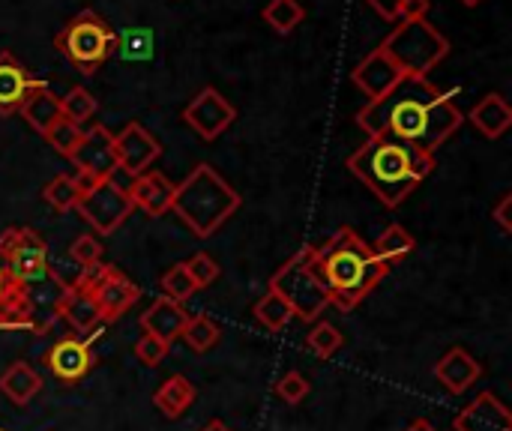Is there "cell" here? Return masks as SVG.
<instances>
[{
    "label": "cell",
    "instance_id": "1",
    "mask_svg": "<svg viewBox=\"0 0 512 431\" xmlns=\"http://www.w3.org/2000/svg\"><path fill=\"white\" fill-rule=\"evenodd\" d=\"M462 120L450 93H441L420 75H405L393 90L357 111V126L369 132V138H393L426 153H435Z\"/></svg>",
    "mask_w": 512,
    "mask_h": 431
},
{
    "label": "cell",
    "instance_id": "2",
    "mask_svg": "<svg viewBox=\"0 0 512 431\" xmlns=\"http://www.w3.org/2000/svg\"><path fill=\"white\" fill-rule=\"evenodd\" d=\"M348 168L378 195L381 204L399 207L435 171V153L393 138H369L348 156Z\"/></svg>",
    "mask_w": 512,
    "mask_h": 431
},
{
    "label": "cell",
    "instance_id": "3",
    "mask_svg": "<svg viewBox=\"0 0 512 431\" xmlns=\"http://www.w3.org/2000/svg\"><path fill=\"white\" fill-rule=\"evenodd\" d=\"M315 264L330 294V306L342 312H354L387 276V267L354 228H339L333 240L315 252Z\"/></svg>",
    "mask_w": 512,
    "mask_h": 431
},
{
    "label": "cell",
    "instance_id": "4",
    "mask_svg": "<svg viewBox=\"0 0 512 431\" xmlns=\"http://www.w3.org/2000/svg\"><path fill=\"white\" fill-rule=\"evenodd\" d=\"M171 210L192 234L210 237L240 210V195L213 165L201 162L180 186H174Z\"/></svg>",
    "mask_w": 512,
    "mask_h": 431
},
{
    "label": "cell",
    "instance_id": "5",
    "mask_svg": "<svg viewBox=\"0 0 512 431\" xmlns=\"http://www.w3.org/2000/svg\"><path fill=\"white\" fill-rule=\"evenodd\" d=\"M318 246H303L297 255H291L270 279V291L282 294L285 303L294 309V318L300 321H318L330 309V294L321 282L318 264H315Z\"/></svg>",
    "mask_w": 512,
    "mask_h": 431
},
{
    "label": "cell",
    "instance_id": "6",
    "mask_svg": "<svg viewBox=\"0 0 512 431\" xmlns=\"http://www.w3.org/2000/svg\"><path fill=\"white\" fill-rule=\"evenodd\" d=\"M381 51L405 75L426 78L450 54V39L435 24H429V18L396 21L393 33L381 42Z\"/></svg>",
    "mask_w": 512,
    "mask_h": 431
},
{
    "label": "cell",
    "instance_id": "7",
    "mask_svg": "<svg viewBox=\"0 0 512 431\" xmlns=\"http://www.w3.org/2000/svg\"><path fill=\"white\" fill-rule=\"evenodd\" d=\"M117 33L105 18H99L93 9H84L66 27L54 36V48L84 75H96V69L114 54Z\"/></svg>",
    "mask_w": 512,
    "mask_h": 431
},
{
    "label": "cell",
    "instance_id": "8",
    "mask_svg": "<svg viewBox=\"0 0 512 431\" xmlns=\"http://www.w3.org/2000/svg\"><path fill=\"white\" fill-rule=\"evenodd\" d=\"M0 258L6 261V273L24 288L51 276L48 246L33 228H9L0 234Z\"/></svg>",
    "mask_w": 512,
    "mask_h": 431
},
{
    "label": "cell",
    "instance_id": "9",
    "mask_svg": "<svg viewBox=\"0 0 512 431\" xmlns=\"http://www.w3.org/2000/svg\"><path fill=\"white\" fill-rule=\"evenodd\" d=\"M78 282H84L90 288L102 324H114L117 318H123L141 297V288L111 264H93V267L81 270Z\"/></svg>",
    "mask_w": 512,
    "mask_h": 431
},
{
    "label": "cell",
    "instance_id": "10",
    "mask_svg": "<svg viewBox=\"0 0 512 431\" xmlns=\"http://www.w3.org/2000/svg\"><path fill=\"white\" fill-rule=\"evenodd\" d=\"M99 234H114L126 219L129 213L135 210L129 192H123L120 186H114L111 180H102L96 183L87 195L78 198V207H75Z\"/></svg>",
    "mask_w": 512,
    "mask_h": 431
},
{
    "label": "cell",
    "instance_id": "11",
    "mask_svg": "<svg viewBox=\"0 0 512 431\" xmlns=\"http://www.w3.org/2000/svg\"><path fill=\"white\" fill-rule=\"evenodd\" d=\"M183 120L192 132H198L204 141H216L234 120H237V108L216 90V87H204L195 93V99L183 108Z\"/></svg>",
    "mask_w": 512,
    "mask_h": 431
},
{
    "label": "cell",
    "instance_id": "12",
    "mask_svg": "<svg viewBox=\"0 0 512 431\" xmlns=\"http://www.w3.org/2000/svg\"><path fill=\"white\" fill-rule=\"evenodd\" d=\"M114 156L117 168L126 171L129 177H138L153 168V162L162 156V144L135 120H129L117 135H114Z\"/></svg>",
    "mask_w": 512,
    "mask_h": 431
},
{
    "label": "cell",
    "instance_id": "13",
    "mask_svg": "<svg viewBox=\"0 0 512 431\" xmlns=\"http://www.w3.org/2000/svg\"><path fill=\"white\" fill-rule=\"evenodd\" d=\"M69 162L75 165V171H90L99 180H108L111 171L117 168V156H114V132L105 129L102 123L90 126L81 135V144L75 147V153L69 156Z\"/></svg>",
    "mask_w": 512,
    "mask_h": 431
},
{
    "label": "cell",
    "instance_id": "14",
    "mask_svg": "<svg viewBox=\"0 0 512 431\" xmlns=\"http://www.w3.org/2000/svg\"><path fill=\"white\" fill-rule=\"evenodd\" d=\"M45 363H48L51 375H54L60 384H78L81 378L90 375V369H93V363H96V354L90 351V342H87V339L69 336V339H60V342L48 351Z\"/></svg>",
    "mask_w": 512,
    "mask_h": 431
},
{
    "label": "cell",
    "instance_id": "15",
    "mask_svg": "<svg viewBox=\"0 0 512 431\" xmlns=\"http://www.w3.org/2000/svg\"><path fill=\"white\" fill-rule=\"evenodd\" d=\"M456 431H512L510 408L495 393H480L453 420Z\"/></svg>",
    "mask_w": 512,
    "mask_h": 431
},
{
    "label": "cell",
    "instance_id": "16",
    "mask_svg": "<svg viewBox=\"0 0 512 431\" xmlns=\"http://www.w3.org/2000/svg\"><path fill=\"white\" fill-rule=\"evenodd\" d=\"M402 78H405V72L381 48H375L369 57H363L357 63V69L351 72V81L366 93L369 102L378 99V96H384L387 90H393Z\"/></svg>",
    "mask_w": 512,
    "mask_h": 431
},
{
    "label": "cell",
    "instance_id": "17",
    "mask_svg": "<svg viewBox=\"0 0 512 431\" xmlns=\"http://www.w3.org/2000/svg\"><path fill=\"white\" fill-rule=\"evenodd\" d=\"M483 375V366L465 351V348H450L438 363H435V378L438 384L453 393V396H465Z\"/></svg>",
    "mask_w": 512,
    "mask_h": 431
},
{
    "label": "cell",
    "instance_id": "18",
    "mask_svg": "<svg viewBox=\"0 0 512 431\" xmlns=\"http://www.w3.org/2000/svg\"><path fill=\"white\" fill-rule=\"evenodd\" d=\"M57 315H60L75 333H81V336L93 333V330L102 324L99 309H96V300H93V294H90V288H87L84 282H75V285H69V288L60 294V300H57Z\"/></svg>",
    "mask_w": 512,
    "mask_h": 431
},
{
    "label": "cell",
    "instance_id": "19",
    "mask_svg": "<svg viewBox=\"0 0 512 431\" xmlns=\"http://www.w3.org/2000/svg\"><path fill=\"white\" fill-rule=\"evenodd\" d=\"M129 198L138 210H144L147 216H165L171 210L174 201V183L162 174V171H144L135 177Z\"/></svg>",
    "mask_w": 512,
    "mask_h": 431
},
{
    "label": "cell",
    "instance_id": "20",
    "mask_svg": "<svg viewBox=\"0 0 512 431\" xmlns=\"http://www.w3.org/2000/svg\"><path fill=\"white\" fill-rule=\"evenodd\" d=\"M189 321V312L183 309V303H174L168 297H159L144 315H141V330L147 336L162 339L165 345H171L174 339L183 336V327Z\"/></svg>",
    "mask_w": 512,
    "mask_h": 431
},
{
    "label": "cell",
    "instance_id": "21",
    "mask_svg": "<svg viewBox=\"0 0 512 431\" xmlns=\"http://www.w3.org/2000/svg\"><path fill=\"white\" fill-rule=\"evenodd\" d=\"M33 84H36V78L27 75V69L18 63V57L9 51H0V114L3 117L18 114V108Z\"/></svg>",
    "mask_w": 512,
    "mask_h": 431
},
{
    "label": "cell",
    "instance_id": "22",
    "mask_svg": "<svg viewBox=\"0 0 512 431\" xmlns=\"http://www.w3.org/2000/svg\"><path fill=\"white\" fill-rule=\"evenodd\" d=\"M18 114L27 120V126H30L33 132L45 135V132L60 120V96H54V90H51L45 81H36V84L27 90V96H24Z\"/></svg>",
    "mask_w": 512,
    "mask_h": 431
},
{
    "label": "cell",
    "instance_id": "23",
    "mask_svg": "<svg viewBox=\"0 0 512 431\" xmlns=\"http://www.w3.org/2000/svg\"><path fill=\"white\" fill-rule=\"evenodd\" d=\"M468 120H471L489 141H498V138L512 126L510 102H507L501 93H489V96H483V99L471 108Z\"/></svg>",
    "mask_w": 512,
    "mask_h": 431
},
{
    "label": "cell",
    "instance_id": "24",
    "mask_svg": "<svg viewBox=\"0 0 512 431\" xmlns=\"http://www.w3.org/2000/svg\"><path fill=\"white\" fill-rule=\"evenodd\" d=\"M39 390H42V378L27 363H15L0 375V393L18 408L30 405L39 396Z\"/></svg>",
    "mask_w": 512,
    "mask_h": 431
},
{
    "label": "cell",
    "instance_id": "25",
    "mask_svg": "<svg viewBox=\"0 0 512 431\" xmlns=\"http://www.w3.org/2000/svg\"><path fill=\"white\" fill-rule=\"evenodd\" d=\"M153 402H156V408H159L168 420H177V417H183L186 408L195 402V387H192L183 375H174V378H168V381L156 390Z\"/></svg>",
    "mask_w": 512,
    "mask_h": 431
},
{
    "label": "cell",
    "instance_id": "26",
    "mask_svg": "<svg viewBox=\"0 0 512 431\" xmlns=\"http://www.w3.org/2000/svg\"><path fill=\"white\" fill-rule=\"evenodd\" d=\"M414 237L402 228V225H390V228H384V234L378 237V243L372 246V252H375V258L390 270L393 264H399V261H405L411 252H414Z\"/></svg>",
    "mask_w": 512,
    "mask_h": 431
},
{
    "label": "cell",
    "instance_id": "27",
    "mask_svg": "<svg viewBox=\"0 0 512 431\" xmlns=\"http://www.w3.org/2000/svg\"><path fill=\"white\" fill-rule=\"evenodd\" d=\"M153 48H156V36H153L150 27H126V30L117 33V45H114V51L129 63L150 60Z\"/></svg>",
    "mask_w": 512,
    "mask_h": 431
},
{
    "label": "cell",
    "instance_id": "28",
    "mask_svg": "<svg viewBox=\"0 0 512 431\" xmlns=\"http://www.w3.org/2000/svg\"><path fill=\"white\" fill-rule=\"evenodd\" d=\"M255 318L267 327V330H273V333H279V330H285L288 324H291V318H294V309L285 303V297L282 294H276V291H267L258 303H255Z\"/></svg>",
    "mask_w": 512,
    "mask_h": 431
},
{
    "label": "cell",
    "instance_id": "29",
    "mask_svg": "<svg viewBox=\"0 0 512 431\" xmlns=\"http://www.w3.org/2000/svg\"><path fill=\"white\" fill-rule=\"evenodd\" d=\"M219 336H222V330H219V324H216L213 318H207V315H195V318H192V315H189V321H186L180 339H186V345H189L192 351L204 354V351H210V348L219 342Z\"/></svg>",
    "mask_w": 512,
    "mask_h": 431
},
{
    "label": "cell",
    "instance_id": "30",
    "mask_svg": "<svg viewBox=\"0 0 512 431\" xmlns=\"http://www.w3.org/2000/svg\"><path fill=\"white\" fill-rule=\"evenodd\" d=\"M264 21L276 30V33H291L297 24H303L306 18V9L297 3V0H270L264 6Z\"/></svg>",
    "mask_w": 512,
    "mask_h": 431
},
{
    "label": "cell",
    "instance_id": "31",
    "mask_svg": "<svg viewBox=\"0 0 512 431\" xmlns=\"http://www.w3.org/2000/svg\"><path fill=\"white\" fill-rule=\"evenodd\" d=\"M96 114V99L90 90L84 87H72L66 96H60V117L72 120L75 126H81L84 120H90Z\"/></svg>",
    "mask_w": 512,
    "mask_h": 431
},
{
    "label": "cell",
    "instance_id": "32",
    "mask_svg": "<svg viewBox=\"0 0 512 431\" xmlns=\"http://www.w3.org/2000/svg\"><path fill=\"white\" fill-rule=\"evenodd\" d=\"M81 135H84V129H81V126H75L72 120L60 117V120H57V123L42 135V138H45V141L60 153V156H66V159H69V156L75 153V147L81 144Z\"/></svg>",
    "mask_w": 512,
    "mask_h": 431
},
{
    "label": "cell",
    "instance_id": "33",
    "mask_svg": "<svg viewBox=\"0 0 512 431\" xmlns=\"http://www.w3.org/2000/svg\"><path fill=\"white\" fill-rule=\"evenodd\" d=\"M42 195H45V201H48L54 210H60V213L75 210V207H78V198H81L69 174H57V177L42 189Z\"/></svg>",
    "mask_w": 512,
    "mask_h": 431
},
{
    "label": "cell",
    "instance_id": "34",
    "mask_svg": "<svg viewBox=\"0 0 512 431\" xmlns=\"http://www.w3.org/2000/svg\"><path fill=\"white\" fill-rule=\"evenodd\" d=\"M342 342H345V336H342L330 321L315 324V327H312V333L306 336L309 351H312V354H318L321 360H330V357L342 348Z\"/></svg>",
    "mask_w": 512,
    "mask_h": 431
},
{
    "label": "cell",
    "instance_id": "35",
    "mask_svg": "<svg viewBox=\"0 0 512 431\" xmlns=\"http://www.w3.org/2000/svg\"><path fill=\"white\" fill-rule=\"evenodd\" d=\"M159 288H162V294L168 297V300H174V303H186L198 288L192 285V279H189V273H186V264H177V267H171L165 276H162V282H159Z\"/></svg>",
    "mask_w": 512,
    "mask_h": 431
},
{
    "label": "cell",
    "instance_id": "36",
    "mask_svg": "<svg viewBox=\"0 0 512 431\" xmlns=\"http://www.w3.org/2000/svg\"><path fill=\"white\" fill-rule=\"evenodd\" d=\"M183 264H186V273H189V279H192L195 288H210V285L219 279V264H216L207 252L192 255V258L183 261Z\"/></svg>",
    "mask_w": 512,
    "mask_h": 431
},
{
    "label": "cell",
    "instance_id": "37",
    "mask_svg": "<svg viewBox=\"0 0 512 431\" xmlns=\"http://www.w3.org/2000/svg\"><path fill=\"white\" fill-rule=\"evenodd\" d=\"M69 258H72L81 270H87V267L99 264V258H102V243H99L93 234H81V237H75V240H72V246H69Z\"/></svg>",
    "mask_w": 512,
    "mask_h": 431
},
{
    "label": "cell",
    "instance_id": "38",
    "mask_svg": "<svg viewBox=\"0 0 512 431\" xmlns=\"http://www.w3.org/2000/svg\"><path fill=\"white\" fill-rule=\"evenodd\" d=\"M276 396L285 402V405H300L306 396H309V381L300 375V372H288L279 378L276 384Z\"/></svg>",
    "mask_w": 512,
    "mask_h": 431
},
{
    "label": "cell",
    "instance_id": "39",
    "mask_svg": "<svg viewBox=\"0 0 512 431\" xmlns=\"http://www.w3.org/2000/svg\"><path fill=\"white\" fill-rule=\"evenodd\" d=\"M168 348H171V345H165L162 339L144 333V336L135 342V357H138L147 369H156V366L168 357Z\"/></svg>",
    "mask_w": 512,
    "mask_h": 431
},
{
    "label": "cell",
    "instance_id": "40",
    "mask_svg": "<svg viewBox=\"0 0 512 431\" xmlns=\"http://www.w3.org/2000/svg\"><path fill=\"white\" fill-rule=\"evenodd\" d=\"M18 297H30L27 288L21 282H15L6 270H0V303L3 300H18Z\"/></svg>",
    "mask_w": 512,
    "mask_h": 431
},
{
    "label": "cell",
    "instance_id": "41",
    "mask_svg": "<svg viewBox=\"0 0 512 431\" xmlns=\"http://www.w3.org/2000/svg\"><path fill=\"white\" fill-rule=\"evenodd\" d=\"M492 216H495V222L501 225V231H504V234H512V195L510 192H507V195L498 201V207H495V213H492Z\"/></svg>",
    "mask_w": 512,
    "mask_h": 431
},
{
    "label": "cell",
    "instance_id": "42",
    "mask_svg": "<svg viewBox=\"0 0 512 431\" xmlns=\"http://www.w3.org/2000/svg\"><path fill=\"white\" fill-rule=\"evenodd\" d=\"M429 15V0H405L399 9V21H414Z\"/></svg>",
    "mask_w": 512,
    "mask_h": 431
},
{
    "label": "cell",
    "instance_id": "43",
    "mask_svg": "<svg viewBox=\"0 0 512 431\" xmlns=\"http://www.w3.org/2000/svg\"><path fill=\"white\" fill-rule=\"evenodd\" d=\"M381 18H387V21H399V9H402V3L405 0H366Z\"/></svg>",
    "mask_w": 512,
    "mask_h": 431
},
{
    "label": "cell",
    "instance_id": "44",
    "mask_svg": "<svg viewBox=\"0 0 512 431\" xmlns=\"http://www.w3.org/2000/svg\"><path fill=\"white\" fill-rule=\"evenodd\" d=\"M72 183H75V189H78V195H87L96 183H102L99 177H93L90 171H75V177H72Z\"/></svg>",
    "mask_w": 512,
    "mask_h": 431
},
{
    "label": "cell",
    "instance_id": "45",
    "mask_svg": "<svg viewBox=\"0 0 512 431\" xmlns=\"http://www.w3.org/2000/svg\"><path fill=\"white\" fill-rule=\"evenodd\" d=\"M405 431H438V429H435L429 420H414V423H411Z\"/></svg>",
    "mask_w": 512,
    "mask_h": 431
},
{
    "label": "cell",
    "instance_id": "46",
    "mask_svg": "<svg viewBox=\"0 0 512 431\" xmlns=\"http://www.w3.org/2000/svg\"><path fill=\"white\" fill-rule=\"evenodd\" d=\"M201 431H234V429H228V426H225L222 420H210V423H207V426H204Z\"/></svg>",
    "mask_w": 512,
    "mask_h": 431
},
{
    "label": "cell",
    "instance_id": "47",
    "mask_svg": "<svg viewBox=\"0 0 512 431\" xmlns=\"http://www.w3.org/2000/svg\"><path fill=\"white\" fill-rule=\"evenodd\" d=\"M465 6H477V3H483V0H462Z\"/></svg>",
    "mask_w": 512,
    "mask_h": 431
}]
</instances>
